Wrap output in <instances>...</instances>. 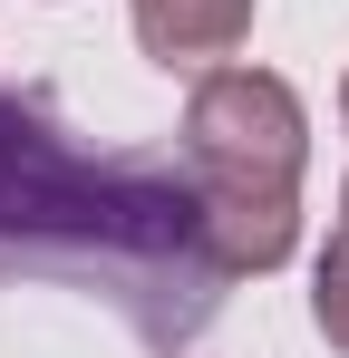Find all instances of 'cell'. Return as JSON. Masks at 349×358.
I'll return each mask as SVG.
<instances>
[{"label":"cell","mask_w":349,"mask_h":358,"mask_svg":"<svg viewBox=\"0 0 349 358\" xmlns=\"http://www.w3.org/2000/svg\"><path fill=\"white\" fill-rule=\"evenodd\" d=\"M0 281H78L146 349H184L233 271L214 262L194 165L97 155L39 87H0Z\"/></svg>","instance_id":"6da1fadb"},{"label":"cell","mask_w":349,"mask_h":358,"mask_svg":"<svg viewBox=\"0 0 349 358\" xmlns=\"http://www.w3.org/2000/svg\"><path fill=\"white\" fill-rule=\"evenodd\" d=\"M301 155L310 117L272 68H204L184 107V165L204 184V233L233 281L272 271L301 242Z\"/></svg>","instance_id":"7a4b0ae2"},{"label":"cell","mask_w":349,"mask_h":358,"mask_svg":"<svg viewBox=\"0 0 349 358\" xmlns=\"http://www.w3.org/2000/svg\"><path fill=\"white\" fill-rule=\"evenodd\" d=\"M262 0H136V39L156 68H214L242 49Z\"/></svg>","instance_id":"3957f363"},{"label":"cell","mask_w":349,"mask_h":358,"mask_svg":"<svg viewBox=\"0 0 349 358\" xmlns=\"http://www.w3.org/2000/svg\"><path fill=\"white\" fill-rule=\"evenodd\" d=\"M310 320H320V339L349 358V242L330 233V252H320V291H310Z\"/></svg>","instance_id":"277c9868"},{"label":"cell","mask_w":349,"mask_h":358,"mask_svg":"<svg viewBox=\"0 0 349 358\" xmlns=\"http://www.w3.org/2000/svg\"><path fill=\"white\" fill-rule=\"evenodd\" d=\"M340 242H349V194H340Z\"/></svg>","instance_id":"5b68a950"},{"label":"cell","mask_w":349,"mask_h":358,"mask_svg":"<svg viewBox=\"0 0 349 358\" xmlns=\"http://www.w3.org/2000/svg\"><path fill=\"white\" fill-rule=\"evenodd\" d=\"M340 117H349V87H340Z\"/></svg>","instance_id":"8992f818"}]
</instances>
